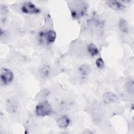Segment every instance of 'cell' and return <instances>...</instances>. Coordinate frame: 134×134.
Here are the masks:
<instances>
[{
	"label": "cell",
	"instance_id": "cell-6",
	"mask_svg": "<svg viewBox=\"0 0 134 134\" xmlns=\"http://www.w3.org/2000/svg\"><path fill=\"white\" fill-rule=\"evenodd\" d=\"M70 119L66 116H62L59 118L57 121V125L61 128H66L70 124Z\"/></svg>",
	"mask_w": 134,
	"mask_h": 134
},
{
	"label": "cell",
	"instance_id": "cell-5",
	"mask_svg": "<svg viewBox=\"0 0 134 134\" xmlns=\"http://www.w3.org/2000/svg\"><path fill=\"white\" fill-rule=\"evenodd\" d=\"M108 6L114 10H121L124 7V5L119 1H108L107 2Z\"/></svg>",
	"mask_w": 134,
	"mask_h": 134
},
{
	"label": "cell",
	"instance_id": "cell-11",
	"mask_svg": "<svg viewBox=\"0 0 134 134\" xmlns=\"http://www.w3.org/2000/svg\"><path fill=\"white\" fill-rule=\"evenodd\" d=\"M50 67L48 66L47 65H44L41 69V75L43 77L46 78L49 76V74L50 73Z\"/></svg>",
	"mask_w": 134,
	"mask_h": 134
},
{
	"label": "cell",
	"instance_id": "cell-1",
	"mask_svg": "<svg viewBox=\"0 0 134 134\" xmlns=\"http://www.w3.org/2000/svg\"><path fill=\"white\" fill-rule=\"evenodd\" d=\"M36 113L38 116H47L51 114L52 108L50 104L47 101L39 103L36 107Z\"/></svg>",
	"mask_w": 134,
	"mask_h": 134
},
{
	"label": "cell",
	"instance_id": "cell-3",
	"mask_svg": "<svg viewBox=\"0 0 134 134\" xmlns=\"http://www.w3.org/2000/svg\"><path fill=\"white\" fill-rule=\"evenodd\" d=\"M21 11L27 14H35L40 12V9L31 2H25L21 7Z\"/></svg>",
	"mask_w": 134,
	"mask_h": 134
},
{
	"label": "cell",
	"instance_id": "cell-4",
	"mask_svg": "<svg viewBox=\"0 0 134 134\" xmlns=\"http://www.w3.org/2000/svg\"><path fill=\"white\" fill-rule=\"evenodd\" d=\"M117 96L114 93L111 92L105 93L103 96V101L106 104H109L114 103L117 100Z\"/></svg>",
	"mask_w": 134,
	"mask_h": 134
},
{
	"label": "cell",
	"instance_id": "cell-2",
	"mask_svg": "<svg viewBox=\"0 0 134 134\" xmlns=\"http://www.w3.org/2000/svg\"><path fill=\"white\" fill-rule=\"evenodd\" d=\"M1 80L3 84H7L10 83L13 79V73L9 69L3 68L1 70Z\"/></svg>",
	"mask_w": 134,
	"mask_h": 134
},
{
	"label": "cell",
	"instance_id": "cell-8",
	"mask_svg": "<svg viewBox=\"0 0 134 134\" xmlns=\"http://www.w3.org/2000/svg\"><path fill=\"white\" fill-rule=\"evenodd\" d=\"M119 29L122 32L125 34L128 33V31H129L128 26L125 19L121 18H120L119 20Z\"/></svg>",
	"mask_w": 134,
	"mask_h": 134
},
{
	"label": "cell",
	"instance_id": "cell-7",
	"mask_svg": "<svg viewBox=\"0 0 134 134\" xmlns=\"http://www.w3.org/2000/svg\"><path fill=\"white\" fill-rule=\"evenodd\" d=\"M46 40L48 43H53L56 39L57 34L54 30H51L48 31L45 35Z\"/></svg>",
	"mask_w": 134,
	"mask_h": 134
},
{
	"label": "cell",
	"instance_id": "cell-10",
	"mask_svg": "<svg viewBox=\"0 0 134 134\" xmlns=\"http://www.w3.org/2000/svg\"><path fill=\"white\" fill-rule=\"evenodd\" d=\"M79 71L82 75L85 76L89 75L91 71L90 68L88 65L85 64L81 65L79 68Z\"/></svg>",
	"mask_w": 134,
	"mask_h": 134
},
{
	"label": "cell",
	"instance_id": "cell-12",
	"mask_svg": "<svg viewBox=\"0 0 134 134\" xmlns=\"http://www.w3.org/2000/svg\"><path fill=\"white\" fill-rule=\"evenodd\" d=\"M95 64L96 66L99 69H103L105 66L104 62L101 58H99L96 60Z\"/></svg>",
	"mask_w": 134,
	"mask_h": 134
},
{
	"label": "cell",
	"instance_id": "cell-13",
	"mask_svg": "<svg viewBox=\"0 0 134 134\" xmlns=\"http://www.w3.org/2000/svg\"><path fill=\"white\" fill-rule=\"evenodd\" d=\"M126 87L129 93L133 94V82L132 80L129 81L127 82L126 85Z\"/></svg>",
	"mask_w": 134,
	"mask_h": 134
},
{
	"label": "cell",
	"instance_id": "cell-9",
	"mask_svg": "<svg viewBox=\"0 0 134 134\" xmlns=\"http://www.w3.org/2000/svg\"><path fill=\"white\" fill-rule=\"evenodd\" d=\"M87 50L91 56H95L98 53V49L94 43L90 44L87 47Z\"/></svg>",
	"mask_w": 134,
	"mask_h": 134
}]
</instances>
